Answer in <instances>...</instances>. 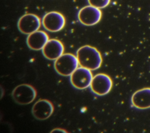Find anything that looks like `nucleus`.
Masks as SVG:
<instances>
[{
    "label": "nucleus",
    "instance_id": "nucleus-1",
    "mask_svg": "<svg viewBox=\"0 0 150 133\" xmlns=\"http://www.w3.org/2000/svg\"><path fill=\"white\" fill-rule=\"evenodd\" d=\"M80 66L90 70H96L100 67L103 59L100 52L94 47L84 45L80 47L76 53Z\"/></svg>",
    "mask_w": 150,
    "mask_h": 133
},
{
    "label": "nucleus",
    "instance_id": "nucleus-2",
    "mask_svg": "<svg viewBox=\"0 0 150 133\" xmlns=\"http://www.w3.org/2000/svg\"><path fill=\"white\" fill-rule=\"evenodd\" d=\"M77 57L71 53H64L55 60L54 68L56 71L63 76H70L78 67Z\"/></svg>",
    "mask_w": 150,
    "mask_h": 133
},
{
    "label": "nucleus",
    "instance_id": "nucleus-3",
    "mask_svg": "<svg viewBox=\"0 0 150 133\" xmlns=\"http://www.w3.org/2000/svg\"><path fill=\"white\" fill-rule=\"evenodd\" d=\"M36 91L33 87L28 84L17 86L12 92V97L15 103L21 105H26L34 101L36 97Z\"/></svg>",
    "mask_w": 150,
    "mask_h": 133
},
{
    "label": "nucleus",
    "instance_id": "nucleus-4",
    "mask_svg": "<svg viewBox=\"0 0 150 133\" xmlns=\"http://www.w3.org/2000/svg\"><path fill=\"white\" fill-rule=\"evenodd\" d=\"M70 76L71 85L79 90L90 87L93 77L90 70L81 66L77 67Z\"/></svg>",
    "mask_w": 150,
    "mask_h": 133
},
{
    "label": "nucleus",
    "instance_id": "nucleus-5",
    "mask_svg": "<svg viewBox=\"0 0 150 133\" xmlns=\"http://www.w3.org/2000/svg\"><path fill=\"white\" fill-rule=\"evenodd\" d=\"M90 87L93 93L102 96L106 95L111 91L112 81L107 74L98 73L93 77Z\"/></svg>",
    "mask_w": 150,
    "mask_h": 133
},
{
    "label": "nucleus",
    "instance_id": "nucleus-6",
    "mask_svg": "<svg viewBox=\"0 0 150 133\" xmlns=\"http://www.w3.org/2000/svg\"><path fill=\"white\" fill-rule=\"evenodd\" d=\"M42 23L46 30L51 32H57L64 27L66 20L61 13L52 11L44 15Z\"/></svg>",
    "mask_w": 150,
    "mask_h": 133
},
{
    "label": "nucleus",
    "instance_id": "nucleus-7",
    "mask_svg": "<svg viewBox=\"0 0 150 133\" xmlns=\"http://www.w3.org/2000/svg\"><path fill=\"white\" fill-rule=\"evenodd\" d=\"M100 9L91 5L82 8L78 13V19L81 23L86 26H93L98 23L101 19Z\"/></svg>",
    "mask_w": 150,
    "mask_h": 133
},
{
    "label": "nucleus",
    "instance_id": "nucleus-8",
    "mask_svg": "<svg viewBox=\"0 0 150 133\" xmlns=\"http://www.w3.org/2000/svg\"><path fill=\"white\" fill-rule=\"evenodd\" d=\"M40 25V19L37 15L26 13L19 18L18 22V28L21 33L29 35L38 30Z\"/></svg>",
    "mask_w": 150,
    "mask_h": 133
},
{
    "label": "nucleus",
    "instance_id": "nucleus-9",
    "mask_svg": "<svg viewBox=\"0 0 150 133\" xmlns=\"http://www.w3.org/2000/svg\"><path fill=\"white\" fill-rule=\"evenodd\" d=\"M54 107L53 104L47 100L41 99L36 101L32 108L33 117L39 120H45L53 114Z\"/></svg>",
    "mask_w": 150,
    "mask_h": 133
},
{
    "label": "nucleus",
    "instance_id": "nucleus-10",
    "mask_svg": "<svg viewBox=\"0 0 150 133\" xmlns=\"http://www.w3.org/2000/svg\"><path fill=\"white\" fill-rule=\"evenodd\" d=\"M64 50L63 43L55 39H49L42 50L43 56L50 60H56L63 54Z\"/></svg>",
    "mask_w": 150,
    "mask_h": 133
},
{
    "label": "nucleus",
    "instance_id": "nucleus-11",
    "mask_svg": "<svg viewBox=\"0 0 150 133\" xmlns=\"http://www.w3.org/2000/svg\"><path fill=\"white\" fill-rule=\"evenodd\" d=\"M47 34L42 30H37L28 35L26 39L28 46L33 50H42L49 40Z\"/></svg>",
    "mask_w": 150,
    "mask_h": 133
},
{
    "label": "nucleus",
    "instance_id": "nucleus-12",
    "mask_svg": "<svg viewBox=\"0 0 150 133\" xmlns=\"http://www.w3.org/2000/svg\"><path fill=\"white\" fill-rule=\"evenodd\" d=\"M132 105L138 109L150 108V88H144L135 91L132 96Z\"/></svg>",
    "mask_w": 150,
    "mask_h": 133
},
{
    "label": "nucleus",
    "instance_id": "nucleus-13",
    "mask_svg": "<svg viewBox=\"0 0 150 133\" xmlns=\"http://www.w3.org/2000/svg\"><path fill=\"white\" fill-rule=\"evenodd\" d=\"M88 2L91 6L103 9L109 5L110 0H88Z\"/></svg>",
    "mask_w": 150,
    "mask_h": 133
}]
</instances>
